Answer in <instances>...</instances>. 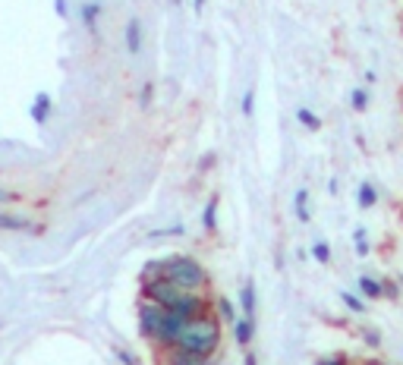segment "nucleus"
Instances as JSON below:
<instances>
[{"label":"nucleus","instance_id":"7","mask_svg":"<svg viewBox=\"0 0 403 365\" xmlns=\"http://www.w3.org/2000/svg\"><path fill=\"white\" fill-rule=\"evenodd\" d=\"M356 198H359V208H375V202H378L375 182H362L359 192H356Z\"/></svg>","mask_w":403,"mask_h":365},{"label":"nucleus","instance_id":"3","mask_svg":"<svg viewBox=\"0 0 403 365\" xmlns=\"http://www.w3.org/2000/svg\"><path fill=\"white\" fill-rule=\"evenodd\" d=\"M167 318H171V309L157 303H142L139 309V331H142L145 340H155V343H164V334H167Z\"/></svg>","mask_w":403,"mask_h":365},{"label":"nucleus","instance_id":"10","mask_svg":"<svg viewBox=\"0 0 403 365\" xmlns=\"http://www.w3.org/2000/svg\"><path fill=\"white\" fill-rule=\"evenodd\" d=\"M312 255H315V262H318V264H328L331 262V246L325 243V239H318V243L312 246Z\"/></svg>","mask_w":403,"mask_h":365},{"label":"nucleus","instance_id":"1","mask_svg":"<svg viewBox=\"0 0 403 365\" xmlns=\"http://www.w3.org/2000/svg\"><path fill=\"white\" fill-rule=\"evenodd\" d=\"M218 343H221V325H218V318H212L208 312H202V315L189 318V325L183 328L180 340L173 343V353H189V356L208 359L214 350H218Z\"/></svg>","mask_w":403,"mask_h":365},{"label":"nucleus","instance_id":"11","mask_svg":"<svg viewBox=\"0 0 403 365\" xmlns=\"http://www.w3.org/2000/svg\"><path fill=\"white\" fill-rule=\"evenodd\" d=\"M350 104H353V110H366V108H369V92H366V88H353Z\"/></svg>","mask_w":403,"mask_h":365},{"label":"nucleus","instance_id":"20","mask_svg":"<svg viewBox=\"0 0 403 365\" xmlns=\"http://www.w3.org/2000/svg\"><path fill=\"white\" fill-rule=\"evenodd\" d=\"M315 365H350V362H347V356H343V353H341V356H328V359H318V362H315Z\"/></svg>","mask_w":403,"mask_h":365},{"label":"nucleus","instance_id":"9","mask_svg":"<svg viewBox=\"0 0 403 365\" xmlns=\"http://www.w3.org/2000/svg\"><path fill=\"white\" fill-rule=\"evenodd\" d=\"M296 120H300L306 129H312V133H315V129H321V120H318V117H315L309 108H300V110H296Z\"/></svg>","mask_w":403,"mask_h":365},{"label":"nucleus","instance_id":"14","mask_svg":"<svg viewBox=\"0 0 403 365\" xmlns=\"http://www.w3.org/2000/svg\"><path fill=\"white\" fill-rule=\"evenodd\" d=\"M306 202H309V192H306V189H300V192H296V217H300V221H309V208H306Z\"/></svg>","mask_w":403,"mask_h":365},{"label":"nucleus","instance_id":"4","mask_svg":"<svg viewBox=\"0 0 403 365\" xmlns=\"http://www.w3.org/2000/svg\"><path fill=\"white\" fill-rule=\"evenodd\" d=\"M356 290L362 293L366 299H384V290H381V280L369 278V274H362L359 280H356Z\"/></svg>","mask_w":403,"mask_h":365},{"label":"nucleus","instance_id":"24","mask_svg":"<svg viewBox=\"0 0 403 365\" xmlns=\"http://www.w3.org/2000/svg\"><path fill=\"white\" fill-rule=\"evenodd\" d=\"M3 198H7V192H3V189H0V202H3Z\"/></svg>","mask_w":403,"mask_h":365},{"label":"nucleus","instance_id":"21","mask_svg":"<svg viewBox=\"0 0 403 365\" xmlns=\"http://www.w3.org/2000/svg\"><path fill=\"white\" fill-rule=\"evenodd\" d=\"M252 104H255V95H252V92H246V95H243V114H252Z\"/></svg>","mask_w":403,"mask_h":365},{"label":"nucleus","instance_id":"13","mask_svg":"<svg viewBox=\"0 0 403 365\" xmlns=\"http://www.w3.org/2000/svg\"><path fill=\"white\" fill-rule=\"evenodd\" d=\"M218 312H221V318H224V321H230V325L239 318V315H237V305H233L230 299H221V303H218Z\"/></svg>","mask_w":403,"mask_h":365},{"label":"nucleus","instance_id":"5","mask_svg":"<svg viewBox=\"0 0 403 365\" xmlns=\"http://www.w3.org/2000/svg\"><path fill=\"white\" fill-rule=\"evenodd\" d=\"M139 48H142V26H139V19H132L130 26H126V51H130V54H139Z\"/></svg>","mask_w":403,"mask_h":365},{"label":"nucleus","instance_id":"19","mask_svg":"<svg viewBox=\"0 0 403 365\" xmlns=\"http://www.w3.org/2000/svg\"><path fill=\"white\" fill-rule=\"evenodd\" d=\"M381 290H384V296H391V299L400 296V287H397V280H381Z\"/></svg>","mask_w":403,"mask_h":365},{"label":"nucleus","instance_id":"23","mask_svg":"<svg viewBox=\"0 0 403 365\" xmlns=\"http://www.w3.org/2000/svg\"><path fill=\"white\" fill-rule=\"evenodd\" d=\"M246 365H255V356H246Z\"/></svg>","mask_w":403,"mask_h":365},{"label":"nucleus","instance_id":"8","mask_svg":"<svg viewBox=\"0 0 403 365\" xmlns=\"http://www.w3.org/2000/svg\"><path fill=\"white\" fill-rule=\"evenodd\" d=\"M239 299H243V318H252L255 315V287L246 284L243 293H239Z\"/></svg>","mask_w":403,"mask_h":365},{"label":"nucleus","instance_id":"12","mask_svg":"<svg viewBox=\"0 0 403 365\" xmlns=\"http://www.w3.org/2000/svg\"><path fill=\"white\" fill-rule=\"evenodd\" d=\"M0 227H10V230H26L28 221H26V217H13V214H0Z\"/></svg>","mask_w":403,"mask_h":365},{"label":"nucleus","instance_id":"6","mask_svg":"<svg viewBox=\"0 0 403 365\" xmlns=\"http://www.w3.org/2000/svg\"><path fill=\"white\" fill-rule=\"evenodd\" d=\"M233 331H237L239 346H249V340H252V318H237L233 321Z\"/></svg>","mask_w":403,"mask_h":365},{"label":"nucleus","instance_id":"25","mask_svg":"<svg viewBox=\"0 0 403 365\" xmlns=\"http://www.w3.org/2000/svg\"><path fill=\"white\" fill-rule=\"evenodd\" d=\"M366 365H378V362H366Z\"/></svg>","mask_w":403,"mask_h":365},{"label":"nucleus","instance_id":"22","mask_svg":"<svg viewBox=\"0 0 403 365\" xmlns=\"http://www.w3.org/2000/svg\"><path fill=\"white\" fill-rule=\"evenodd\" d=\"M366 340H369V343H372V346H378V343H381V337H378V334H375V331H366Z\"/></svg>","mask_w":403,"mask_h":365},{"label":"nucleus","instance_id":"2","mask_svg":"<svg viewBox=\"0 0 403 365\" xmlns=\"http://www.w3.org/2000/svg\"><path fill=\"white\" fill-rule=\"evenodd\" d=\"M164 274H167V280H173V284H180L183 290H192V293H198L208 280L205 268H202L198 262H192L189 255H167L164 258Z\"/></svg>","mask_w":403,"mask_h":365},{"label":"nucleus","instance_id":"17","mask_svg":"<svg viewBox=\"0 0 403 365\" xmlns=\"http://www.w3.org/2000/svg\"><path fill=\"white\" fill-rule=\"evenodd\" d=\"M101 13V7H98V3H85L83 7V22L85 26H95V16Z\"/></svg>","mask_w":403,"mask_h":365},{"label":"nucleus","instance_id":"15","mask_svg":"<svg viewBox=\"0 0 403 365\" xmlns=\"http://www.w3.org/2000/svg\"><path fill=\"white\" fill-rule=\"evenodd\" d=\"M173 365H208L202 356H189V353H173Z\"/></svg>","mask_w":403,"mask_h":365},{"label":"nucleus","instance_id":"18","mask_svg":"<svg viewBox=\"0 0 403 365\" xmlns=\"http://www.w3.org/2000/svg\"><path fill=\"white\" fill-rule=\"evenodd\" d=\"M353 243H356V252H359V255H366V252H369V239H366V230H356L353 233Z\"/></svg>","mask_w":403,"mask_h":365},{"label":"nucleus","instance_id":"16","mask_svg":"<svg viewBox=\"0 0 403 365\" xmlns=\"http://www.w3.org/2000/svg\"><path fill=\"white\" fill-rule=\"evenodd\" d=\"M341 299L347 303V309H350V312H366V303H362L359 296H353V293H341Z\"/></svg>","mask_w":403,"mask_h":365}]
</instances>
